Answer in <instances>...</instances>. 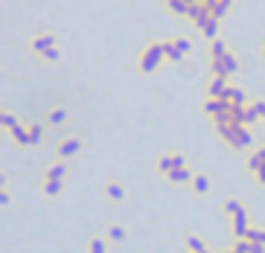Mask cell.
I'll return each instance as SVG.
<instances>
[{
    "label": "cell",
    "instance_id": "1",
    "mask_svg": "<svg viewBox=\"0 0 265 253\" xmlns=\"http://www.w3.org/2000/svg\"><path fill=\"white\" fill-rule=\"evenodd\" d=\"M216 128H218V134L224 137L230 146H236V149L250 146V131L245 125H239V122H216Z\"/></svg>",
    "mask_w": 265,
    "mask_h": 253
},
{
    "label": "cell",
    "instance_id": "2",
    "mask_svg": "<svg viewBox=\"0 0 265 253\" xmlns=\"http://www.w3.org/2000/svg\"><path fill=\"white\" fill-rule=\"evenodd\" d=\"M228 213L233 216V236H236V239H245L250 227H248V216H245L242 204H239V201H228Z\"/></svg>",
    "mask_w": 265,
    "mask_h": 253
},
{
    "label": "cell",
    "instance_id": "3",
    "mask_svg": "<svg viewBox=\"0 0 265 253\" xmlns=\"http://www.w3.org/2000/svg\"><path fill=\"white\" fill-rule=\"evenodd\" d=\"M160 58H164V47H160V44H152L149 50L140 55V70H143V73H152V70L160 64Z\"/></svg>",
    "mask_w": 265,
    "mask_h": 253
},
{
    "label": "cell",
    "instance_id": "4",
    "mask_svg": "<svg viewBox=\"0 0 265 253\" xmlns=\"http://www.w3.org/2000/svg\"><path fill=\"white\" fill-rule=\"evenodd\" d=\"M79 149H82V140H79V137H70V140H64V143L58 146V154H62V157H70V154H76Z\"/></svg>",
    "mask_w": 265,
    "mask_h": 253
},
{
    "label": "cell",
    "instance_id": "5",
    "mask_svg": "<svg viewBox=\"0 0 265 253\" xmlns=\"http://www.w3.org/2000/svg\"><path fill=\"white\" fill-rule=\"evenodd\" d=\"M64 175H67V166H64V163H56V166L47 169L44 181H64Z\"/></svg>",
    "mask_w": 265,
    "mask_h": 253
},
{
    "label": "cell",
    "instance_id": "6",
    "mask_svg": "<svg viewBox=\"0 0 265 253\" xmlns=\"http://www.w3.org/2000/svg\"><path fill=\"white\" fill-rule=\"evenodd\" d=\"M190 178H192V172H190L186 166L184 169H172V172H169V181H175V184H184V181H190Z\"/></svg>",
    "mask_w": 265,
    "mask_h": 253
},
{
    "label": "cell",
    "instance_id": "7",
    "mask_svg": "<svg viewBox=\"0 0 265 253\" xmlns=\"http://www.w3.org/2000/svg\"><path fill=\"white\" fill-rule=\"evenodd\" d=\"M12 137H15L18 143H24V146H32V137H30V131H26L24 125H18V128H12Z\"/></svg>",
    "mask_w": 265,
    "mask_h": 253
},
{
    "label": "cell",
    "instance_id": "8",
    "mask_svg": "<svg viewBox=\"0 0 265 253\" xmlns=\"http://www.w3.org/2000/svg\"><path fill=\"white\" fill-rule=\"evenodd\" d=\"M192 186H196V192H207L210 189V178H204V175H198V178H192Z\"/></svg>",
    "mask_w": 265,
    "mask_h": 253
},
{
    "label": "cell",
    "instance_id": "9",
    "mask_svg": "<svg viewBox=\"0 0 265 253\" xmlns=\"http://www.w3.org/2000/svg\"><path fill=\"white\" fill-rule=\"evenodd\" d=\"M250 245H265V230H248V236H245Z\"/></svg>",
    "mask_w": 265,
    "mask_h": 253
},
{
    "label": "cell",
    "instance_id": "10",
    "mask_svg": "<svg viewBox=\"0 0 265 253\" xmlns=\"http://www.w3.org/2000/svg\"><path fill=\"white\" fill-rule=\"evenodd\" d=\"M105 192H108V198H114V201H120V198L126 195V189H122L120 184H108V189H105Z\"/></svg>",
    "mask_w": 265,
    "mask_h": 253
},
{
    "label": "cell",
    "instance_id": "11",
    "mask_svg": "<svg viewBox=\"0 0 265 253\" xmlns=\"http://www.w3.org/2000/svg\"><path fill=\"white\" fill-rule=\"evenodd\" d=\"M158 169H160L164 175H169V172L175 169V157H160V160H158Z\"/></svg>",
    "mask_w": 265,
    "mask_h": 253
},
{
    "label": "cell",
    "instance_id": "12",
    "mask_svg": "<svg viewBox=\"0 0 265 253\" xmlns=\"http://www.w3.org/2000/svg\"><path fill=\"white\" fill-rule=\"evenodd\" d=\"M41 189L47 192V195H58V189H62V181H44Z\"/></svg>",
    "mask_w": 265,
    "mask_h": 253
},
{
    "label": "cell",
    "instance_id": "13",
    "mask_svg": "<svg viewBox=\"0 0 265 253\" xmlns=\"http://www.w3.org/2000/svg\"><path fill=\"white\" fill-rule=\"evenodd\" d=\"M64 119H67V111H64V108H56V111L50 114V122H52V125H62Z\"/></svg>",
    "mask_w": 265,
    "mask_h": 253
},
{
    "label": "cell",
    "instance_id": "14",
    "mask_svg": "<svg viewBox=\"0 0 265 253\" xmlns=\"http://www.w3.org/2000/svg\"><path fill=\"white\" fill-rule=\"evenodd\" d=\"M186 245H190V251H192V253H201V251H204V242H201L198 236H190V239H186Z\"/></svg>",
    "mask_w": 265,
    "mask_h": 253
},
{
    "label": "cell",
    "instance_id": "15",
    "mask_svg": "<svg viewBox=\"0 0 265 253\" xmlns=\"http://www.w3.org/2000/svg\"><path fill=\"white\" fill-rule=\"evenodd\" d=\"M88 253H105V242H102V239H90Z\"/></svg>",
    "mask_w": 265,
    "mask_h": 253
},
{
    "label": "cell",
    "instance_id": "16",
    "mask_svg": "<svg viewBox=\"0 0 265 253\" xmlns=\"http://www.w3.org/2000/svg\"><path fill=\"white\" fill-rule=\"evenodd\" d=\"M108 239H114V242H122V239H126V230H122V227H108Z\"/></svg>",
    "mask_w": 265,
    "mask_h": 253
},
{
    "label": "cell",
    "instance_id": "17",
    "mask_svg": "<svg viewBox=\"0 0 265 253\" xmlns=\"http://www.w3.org/2000/svg\"><path fill=\"white\" fill-rule=\"evenodd\" d=\"M0 122H3V125L9 128V131H12V128H18V119L12 117V114H0Z\"/></svg>",
    "mask_w": 265,
    "mask_h": 253
},
{
    "label": "cell",
    "instance_id": "18",
    "mask_svg": "<svg viewBox=\"0 0 265 253\" xmlns=\"http://www.w3.org/2000/svg\"><path fill=\"white\" fill-rule=\"evenodd\" d=\"M30 137H32V146L38 143V140H41V125H38V122H35L32 128H30Z\"/></svg>",
    "mask_w": 265,
    "mask_h": 253
},
{
    "label": "cell",
    "instance_id": "19",
    "mask_svg": "<svg viewBox=\"0 0 265 253\" xmlns=\"http://www.w3.org/2000/svg\"><path fill=\"white\" fill-rule=\"evenodd\" d=\"M250 253H265V245H250Z\"/></svg>",
    "mask_w": 265,
    "mask_h": 253
},
{
    "label": "cell",
    "instance_id": "20",
    "mask_svg": "<svg viewBox=\"0 0 265 253\" xmlns=\"http://www.w3.org/2000/svg\"><path fill=\"white\" fill-rule=\"evenodd\" d=\"M262 55H265V52H262Z\"/></svg>",
    "mask_w": 265,
    "mask_h": 253
}]
</instances>
